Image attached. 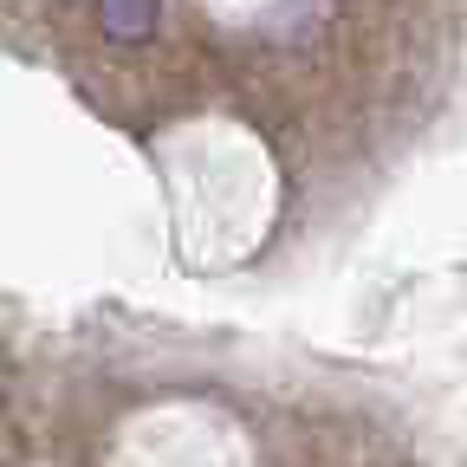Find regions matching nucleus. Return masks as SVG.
I'll return each mask as SVG.
<instances>
[{"label":"nucleus","instance_id":"nucleus-1","mask_svg":"<svg viewBox=\"0 0 467 467\" xmlns=\"http://www.w3.org/2000/svg\"><path fill=\"white\" fill-rule=\"evenodd\" d=\"M156 14H162L156 0H98V26L117 46H143L156 33Z\"/></svg>","mask_w":467,"mask_h":467}]
</instances>
